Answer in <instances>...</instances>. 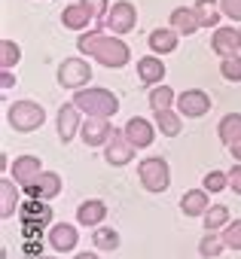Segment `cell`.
<instances>
[{
	"label": "cell",
	"instance_id": "cell-1",
	"mask_svg": "<svg viewBox=\"0 0 241 259\" xmlns=\"http://www.w3.org/2000/svg\"><path fill=\"white\" fill-rule=\"evenodd\" d=\"M76 49H79L83 55L95 58V61L104 64V67H126V64L132 61L129 46L119 40L116 34H110V31H104V28H98V25H95L89 34H79Z\"/></svg>",
	"mask_w": 241,
	"mask_h": 259
},
{
	"label": "cell",
	"instance_id": "cell-2",
	"mask_svg": "<svg viewBox=\"0 0 241 259\" xmlns=\"http://www.w3.org/2000/svg\"><path fill=\"white\" fill-rule=\"evenodd\" d=\"M73 104L79 107V113L98 116V119H110L119 110V98L110 89H76Z\"/></svg>",
	"mask_w": 241,
	"mask_h": 259
},
{
	"label": "cell",
	"instance_id": "cell-3",
	"mask_svg": "<svg viewBox=\"0 0 241 259\" xmlns=\"http://www.w3.org/2000/svg\"><path fill=\"white\" fill-rule=\"evenodd\" d=\"M138 177H141V186L147 192H153V195H159V192H165L171 186V168H168V162L162 156L144 159L138 165Z\"/></svg>",
	"mask_w": 241,
	"mask_h": 259
},
{
	"label": "cell",
	"instance_id": "cell-4",
	"mask_svg": "<svg viewBox=\"0 0 241 259\" xmlns=\"http://www.w3.org/2000/svg\"><path fill=\"white\" fill-rule=\"evenodd\" d=\"M7 119H10V128H16V132H37L46 122V110L37 101H16L7 110Z\"/></svg>",
	"mask_w": 241,
	"mask_h": 259
},
{
	"label": "cell",
	"instance_id": "cell-5",
	"mask_svg": "<svg viewBox=\"0 0 241 259\" xmlns=\"http://www.w3.org/2000/svg\"><path fill=\"white\" fill-rule=\"evenodd\" d=\"M135 25H138V10H135V4H132V0H119V4L110 7V13H107V19H104L101 28L110 31V34H116V37H123V34L135 31Z\"/></svg>",
	"mask_w": 241,
	"mask_h": 259
},
{
	"label": "cell",
	"instance_id": "cell-6",
	"mask_svg": "<svg viewBox=\"0 0 241 259\" xmlns=\"http://www.w3.org/2000/svg\"><path fill=\"white\" fill-rule=\"evenodd\" d=\"M92 79V67L86 58H64L58 64V85L64 89H86V82Z\"/></svg>",
	"mask_w": 241,
	"mask_h": 259
},
{
	"label": "cell",
	"instance_id": "cell-7",
	"mask_svg": "<svg viewBox=\"0 0 241 259\" xmlns=\"http://www.w3.org/2000/svg\"><path fill=\"white\" fill-rule=\"evenodd\" d=\"M104 159H107V165H113V168H123V165H129V162L135 159V147H132V141L126 138V132H113V135H110V141L104 144Z\"/></svg>",
	"mask_w": 241,
	"mask_h": 259
},
{
	"label": "cell",
	"instance_id": "cell-8",
	"mask_svg": "<svg viewBox=\"0 0 241 259\" xmlns=\"http://www.w3.org/2000/svg\"><path fill=\"white\" fill-rule=\"evenodd\" d=\"M174 107H177V113L183 119H198V116H205L211 110V95L202 92V89H186L183 95H177Z\"/></svg>",
	"mask_w": 241,
	"mask_h": 259
},
{
	"label": "cell",
	"instance_id": "cell-9",
	"mask_svg": "<svg viewBox=\"0 0 241 259\" xmlns=\"http://www.w3.org/2000/svg\"><path fill=\"white\" fill-rule=\"evenodd\" d=\"M10 171H13V177H16V183H19L22 189L34 186V183L43 177V165H40V159H37V156H19V159H16V165H13Z\"/></svg>",
	"mask_w": 241,
	"mask_h": 259
},
{
	"label": "cell",
	"instance_id": "cell-10",
	"mask_svg": "<svg viewBox=\"0 0 241 259\" xmlns=\"http://www.w3.org/2000/svg\"><path fill=\"white\" fill-rule=\"evenodd\" d=\"M79 135H83V144L86 147H104L113 135V125L107 119H98V116H89L79 128Z\"/></svg>",
	"mask_w": 241,
	"mask_h": 259
},
{
	"label": "cell",
	"instance_id": "cell-11",
	"mask_svg": "<svg viewBox=\"0 0 241 259\" xmlns=\"http://www.w3.org/2000/svg\"><path fill=\"white\" fill-rule=\"evenodd\" d=\"M76 244H79L76 226H70V223H55V226L49 229V247H52L55 253H70V250H76Z\"/></svg>",
	"mask_w": 241,
	"mask_h": 259
},
{
	"label": "cell",
	"instance_id": "cell-12",
	"mask_svg": "<svg viewBox=\"0 0 241 259\" xmlns=\"http://www.w3.org/2000/svg\"><path fill=\"white\" fill-rule=\"evenodd\" d=\"M126 138L132 141V147L144 150V147H150V144H153L156 128H153V122H147L144 116H132V119H129V125H126Z\"/></svg>",
	"mask_w": 241,
	"mask_h": 259
},
{
	"label": "cell",
	"instance_id": "cell-13",
	"mask_svg": "<svg viewBox=\"0 0 241 259\" xmlns=\"http://www.w3.org/2000/svg\"><path fill=\"white\" fill-rule=\"evenodd\" d=\"M79 128H83L79 107H76V104H64V107L58 110V138H61V144H70Z\"/></svg>",
	"mask_w": 241,
	"mask_h": 259
},
{
	"label": "cell",
	"instance_id": "cell-14",
	"mask_svg": "<svg viewBox=\"0 0 241 259\" xmlns=\"http://www.w3.org/2000/svg\"><path fill=\"white\" fill-rule=\"evenodd\" d=\"M211 49L220 55V58H229L235 55V49H241V40H238V28H214V37H211Z\"/></svg>",
	"mask_w": 241,
	"mask_h": 259
},
{
	"label": "cell",
	"instance_id": "cell-15",
	"mask_svg": "<svg viewBox=\"0 0 241 259\" xmlns=\"http://www.w3.org/2000/svg\"><path fill=\"white\" fill-rule=\"evenodd\" d=\"M28 198H40V201H52L55 195H61V177L55 171H43V177L25 189Z\"/></svg>",
	"mask_w": 241,
	"mask_h": 259
},
{
	"label": "cell",
	"instance_id": "cell-16",
	"mask_svg": "<svg viewBox=\"0 0 241 259\" xmlns=\"http://www.w3.org/2000/svg\"><path fill=\"white\" fill-rule=\"evenodd\" d=\"M107 220V204L101 201V198H89V201H83L79 207H76V223L79 226H92V229H98L101 223Z\"/></svg>",
	"mask_w": 241,
	"mask_h": 259
},
{
	"label": "cell",
	"instance_id": "cell-17",
	"mask_svg": "<svg viewBox=\"0 0 241 259\" xmlns=\"http://www.w3.org/2000/svg\"><path fill=\"white\" fill-rule=\"evenodd\" d=\"M168 25H171L180 37H192V34L202 28V25H198V16H195V10H192V7H177V10L171 13Z\"/></svg>",
	"mask_w": 241,
	"mask_h": 259
},
{
	"label": "cell",
	"instance_id": "cell-18",
	"mask_svg": "<svg viewBox=\"0 0 241 259\" xmlns=\"http://www.w3.org/2000/svg\"><path fill=\"white\" fill-rule=\"evenodd\" d=\"M162 76H165V64H162L159 55H144V58H138V79H141V82L159 85Z\"/></svg>",
	"mask_w": 241,
	"mask_h": 259
},
{
	"label": "cell",
	"instance_id": "cell-19",
	"mask_svg": "<svg viewBox=\"0 0 241 259\" xmlns=\"http://www.w3.org/2000/svg\"><path fill=\"white\" fill-rule=\"evenodd\" d=\"M177 31L174 28H156L150 37H147V43H150V49H153V55H168V52H174L177 49Z\"/></svg>",
	"mask_w": 241,
	"mask_h": 259
},
{
	"label": "cell",
	"instance_id": "cell-20",
	"mask_svg": "<svg viewBox=\"0 0 241 259\" xmlns=\"http://www.w3.org/2000/svg\"><path fill=\"white\" fill-rule=\"evenodd\" d=\"M208 189H189V192H183V198H180V210L186 213V217H205V210L211 207V201H208Z\"/></svg>",
	"mask_w": 241,
	"mask_h": 259
},
{
	"label": "cell",
	"instance_id": "cell-21",
	"mask_svg": "<svg viewBox=\"0 0 241 259\" xmlns=\"http://www.w3.org/2000/svg\"><path fill=\"white\" fill-rule=\"evenodd\" d=\"M19 213H22V220L31 223V226H46V223L52 220V207H49V201H40V198L25 201Z\"/></svg>",
	"mask_w": 241,
	"mask_h": 259
},
{
	"label": "cell",
	"instance_id": "cell-22",
	"mask_svg": "<svg viewBox=\"0 0 241 259\" xmlns=\"http://www.w3.org/2000/svg\"><path fill=\"white\" fill-rule=\"evenodd\" d=\"M92 22H95V19H92V13H89L83 4H70V7H64V13H61V25L70 28V31H86Z\"/></svg>",
	"mask_w": 241,
	"mask_h": 259
},
{
	"label": "cell",
	"instance_id": "cell-23",
	"mask_svg": "<svg viewBox=\"0 0 241 259\" xmlns=\"http://www.w3.org/2000/svg\"><path fill=\"white\" fill-rule=\"evenodd\" d=\"M192 10H195L202 28H220V19H223L220 0H195V7H192Z\"/></svg>",
	"mask_w": 241,
	"mask_h": 259
},
{
	"label": "cell",
	"instance_id": "cell-24",
	"mask_svg": "<svg viewBox=\"0 0 241 259\" xmlns=\"http://www.w3.org/2000/svg\"><path fill=\"white\" fill-rule=\"evenodd\" d=\"M16 186H19V183H13L10 177L0 180V217H4V220H10V217L16 213V204H19V198H22V192H19Z\"/></svg>",
	"mask_w": 241,
	"mask_h": 259
},
{
	"label": "cell",
	"instance_id": "cell-25",
	"mask_svg": "<svg viewBox=\"0 0 241 259\" xmlns=\"http://www.w3.org/2000/svg\"><path fill=\"white\" fill-rule=\"evenodd\" d=\"M229 223H232V217H229V207H226V204H211V207L205 210V217H202L205 232H223Z\"/></svg>",
	"mask_w": 241,
	"mask_h": 259
},
{
	"label": "cell",
	"instance_id": "cell-26",
	"mask_svg": "<svg viewBox=\"0 0 241 259\" xmlns=\"http://www.w3.org/2000/svg\"><path fill=\"white\" fill-rule=\"evenodd\" d=\"M153 116H156V128H159L165 138H177L183 132V122H180L183 116L180 113H174V110H156Z\"/></svg>",
	"mask_w": 241,
	"mask_h": 259
},
{
	"label": "cell",
	"instance_id": "cell-27",
	"mask_svg": "<svg viewBox=\"0 0 241 259\" xmlns=\"http://www.w3.org/2000/svg\"><path fill=\"white\" fill-rule=\"evenodd\" d=\"M217 135L226 147H232L238 138H241V113H226L220 119V128H217Z\"/></svg>",
	"mask_w": 241,
	"mask_h": 259
},
{
	"label": "cell",
	"instance_id": "cell-28",
	"mask_svg": "<svg viewBox=\"0 0 241 259\" xmlns=\"http://www.w3.org/2000/svg\"><path fill=\"white\" fill-rule=\"evenodd\" d=\"M174 104H177V95H174L165 82L153 85V92H150V107H153V113H156V110H171Z\"/></svg>",
	"mask_w": 241,
	"mask_h": 259
},
{
	"label": "cell",
	"instance_id": "cell-29",
	"mask_svg": "<svg viewBox=\"0 0 241 259\" xmlns=\"http://www.w3.org/2000/svg\"><path fill=\"white\" fill-rule=\"evenodd\" d=\"M92 244L98 250H119V232L110 229V226H98L92 232Z\"/></svg>",
	"mask_w": 241,
	"mask_h": 259
},
{
	"label": "cell",
	"instance_id": "cell-30",
	"mask_svg": "<svg viewBox=\"0 0 241 259\" xmlns=\"http://www.w3.org/2000/svg\"><path fill=\"white\" fill-rule=\"evenodd\" d=\"M223 250H226L223 235H217V232H205V238H202V244H198V253H202L205 259H217Z\"/></svg>",
	"mask_w": 241,
	"mask_h": 259
},
{
	"label": "cell",
	"instance_id": "cell-31",
	"mask_svg": "<svg viewBox=\"0 0 241 259\" xmlns=\"http://www.w3.org/2000/svg\"><path fill=\"white\" fill-rule=\"evenodd\" d=\"M19 58H22L19 43H13V40H4V43H0V67H4V70H13V67L19 64Z\"/></svg>",
	"mask_w": 241,
	"mask_h": 259
},
{
	"label": "cell",
	"instance_id": "cell-32",
	"mask_svg": "<svg viewBox=\"0 0 241 259\" xmlns=\"http://www.w3.org/2000/svg\"><path fill=\"white\" fill-rule=\"evenodd\" d=\"M226 186H229V174H223V171H208V174H205V180H202V189H208L211 195L223 192Z\"/></svg>",
	"mask_w": 241,
	"mask_h": 259
},
{
	"label": "cell",
	"instance_id": "cell-33",
	"mask_svg": "<svg viewBox=\"0 0 241 259\" xmlns=\"http://www.w3.org/2000/svg\"><path fill=\"white\" fill-rule=\"evenodd\" d=\"M220 73L229 82H241V55H229L220 61Z\"/></svg>",
	"mask_w": 241,
	"mask_h": 259
},
{
	"label": "cell",
	"instance_id": "cell-34",
	"mask_svg": "<svg viewBox=\"0 0 241 259\" xmlns=\"http://www.w3.org/2000/svg\"><path fill=\"white\" fill-rule=\"evenodd\" d=\"M220 235H223L226 250H241V220H232Z\"/></svg>",
	"mask_w": 241,
	"mask_h": 259
},
{
	"label": "cell",
	"instance_id": "cell-35",
	"mask_svg": "<svg viewBox=\"0 0 241 259\" xmlns=\"http://www.w3.org/2000/svg\"><path fill=\"white\" fill-rule=\"evenodd\" d=\"M79 4L92 13V19H95V25L101 28L104 25V19H107V13H110V7H107V0H79Z\"/></svg>",
	"mask_w": 241,
	"mask_h": 259
},
{
	"label": "cell",
	"instance_id": "cell-36",
	"mask_svg": "<svg viewBox=\"0 0 241 259\" xmlns=\"http://www.w3.org/2000/svg\"><path fill=\"white\" fill-rule=\"evenodd\" d=\"M220 10H223L226 19L241 22V0H220Z\"/></svg>",
	"mask_w": 241,
	"mask_h": 259
},
{
	"label": "cell",
	"instance_id": "cell-37",
	"mask_svg": "<svg viewBox=\"0 0 241 259\" xmlns=\"http://www.w3.org/2000/svg\"><path fill=\"white\" fill-rule=\"evenodd\" d=\"M229 189H232L235 195H241V162L229 171Z\"/></svg>",
	"mask_w": 241,
	"mask_h": 259
},
{
	"label": "cell",
	"instance_id": "cell-38",
	"mask_svg": "<svg viewBox=\"0 0 241 259\" xmlns=\"http://www.w3.org/2000/svg\"><path fill=\"white\" fill-rule=\"evenodd\" d=\"M229 153L235 156V162H241V138H238V141H235V144L229 147Z\"/></svg>",
	"mask_w": 241,
	"mask_h": 259
},
{
	"label": "cell",
	"instance_id": "cell-39",
	"mask_svg": "<svg viewBox=\"0 0 241 259\" xmlns=\"http://www.w3.org/2000/svg\"><path fill=\"white\" fill-rule=\"evenodd\" d=\"M0 82H4V89H13V73L4 70V79H0Z\"/></svg>",
	"mask_w": 241,
	"mask_h": 259
},
{
	"label": "cell",
	"instance_id": "cell-40",
	"mask_svg": "<svg viewBox=\"0 0 241 259\" xmlns=\"http://www.w3.org/2000/svg\"><path fill=\"white\" fill-rule=\"evenodd\" d=\"M76 259H98L95 253H76Z\"/></svg>",
	"mask_w": 241,
	"mask_h": 259
},
{
	"label": "cell",
	"instance_id": "cell-41",
	"mask_svg": "<svg viewBox=\"0 0 241 259\" xmlns=\"http://www.w3.org/2000/svg\"><path fill=\"white\" fill-rule=\"evenodd\" d=\"M238 40H241V28H238Z\"/></svg>",
	"mask_w": 241,
	"mask_h": 259
},
{
	"label": "cell",
	"instance_id": "cell-42",
	"mask_svg": "<svg viewBox=\"0 0 241 259\" xmlns=\"http://www.w3.org/2000/svg\"><path fill=\"white\" fill-rule=\"evenodd\" d=\"M46 259H55V256H46Z\"/></svg>",
	"mask_w": 241,
	"mask_h": 259
}]
</instances>
